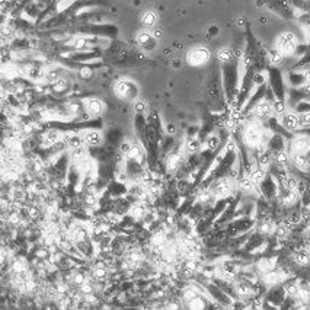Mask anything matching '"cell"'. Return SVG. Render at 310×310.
<instances>
[{
  "mask_svg": "<svg viewBox=\"0 0 310 310\" xmlns=\"http://www.w3.org/2000/svg\"><path fill=\"white\" fill-rule=\"evenodd\" d=\"M127 159L130 162H134L136 165H141L144 162V158H146V153H144V149L141 147L139 143H133L130 147V150L127 151Z\"/></svg>",
  "mask_w": 310,
  "mask_h": 310,
  "instance_id": "obj_11",
  "label": "cell"
},
{
  "mask_svg": "<svg viewBox=\"0 0 310 310\" xmlns=\"http://www.w3.org/2000/svg\"><path fill=\"white\" fill-rule=\"evenodd\" d=\"M219 146H220V137L217 134H211V136L207 137V140H205V149H207V151L213 153V151L219 149Z\"/></svg>",
  "mask_w": 310,
  "mask_h": 310,
  "instance_id": "obj_20",
  "label": "cell"
},
{
  "mask_svg": "<svg viewBox=\"0 0 310 310\" xmlns=\"http://www.w3.org/2000/svg\"><path fill=\"white\" fill-rule=\"evenodd\" d=\"M141 22L144 30H153L158 23V15L154 10H144L141 15Z\"/></svg>",
  "mask_w": 310,
  "mask_h": 310,
  "instance_id": "obj_15",
  "label": "cell"
},
{
  "mask_svg": "<svg viewBox=\"0 0 310 310\" xmlns=\"http://www.w3.org/2000/svg\"><path fill=\"white\" fill-rule=\"evenodd\" d=\"M69 88H70V83H69V80L66 79L64 76H61L57 80H54L50 86L51 92L56 93V95H63Z\"/></svg>",
  "mask_w": 310,
  "mask_h": 310,
  "instance_id": "obj_16",
  "label": "cell"
},
{
  "mask_svg": "<svg viewBox=\"0 0 310 310\" xmlns=\"http://www.w3.org/2000/svg\"><path fill=\"white\" fill-rule=\"evenodd\" d=\"M86 147L88 146H80V147L69 150V159H70L71 165H77L79 162L89 158V151Z\"/></svg>",
  "mask_w": 310,
  "mask_h": 310,
  "instance_id": "obj_13",
  "label": "cell"
},
{
  "mask_svg": "<svg viewBox=\"0 0 310 310\" xmlns=\"http://www.w3.org/2000/svg\"><path fill=\"white\" fill-rule=\"evenodd\" d=\"M280 124L282 128L289 133H296L300 130V117L297 111H287L282 115H280Z\"/></svg>",
  "mask_w": 310,
  "mask_h": 310,
  "instance_id": "obj_8",
  "label": "cell"
},
{
  "mask_svg": "<svg viewBox=\"0 0 310 310\" xmlns=\"http://www.w3.org/2000/svg\"><path fill=\"white\" fill-rule=\"evenodd\" d=\"M80 136H82V139H83V141H85V144L88 146V147H96V146H99L100 143H102V133H100L99 130H82V133H80Z\"/></svg>",
  "mask_w": 310,
  "mask_h": 310,
  "instance_id": "obj_10",
  "label": "cell"
},
{
  "mask_svg": "<svg viewBox=\"0 0 310 310\" xmlns=\"http://www.w3.org/2000/svg\"><path fill=\"white\" fill-rule=\"evenodd\" d=\"M137 42H139V45L144 47V48H150V44L151 45H154L156 38H154V35H153L151 30H144L141 31V32H139V35H137Z\"/></svg>",
  "mask_w": 310,
  "mask_h": 310,
  "instance_id": "obj_14",
  "label": "cell"
},
{
  "mask_svg": "<svg viewBox=\"0 0 310 310\" xmlns=\"http://www.w3.org/2000/svg\"><path fill=\"white\" fill-rule=\"evenodd\" d=\"M300 47V40L293 31H284L275 40V48L282 53L286 57H291L296 54L297 48Z\"/></svg>",
  "mask_w": 310,
  "mask_h": 310,
  "instance_id": "obj_2",
  "label": "cell"
},
{
  "mask_svg": "<svg viewBox=\"0 0 310 310\" xmlns=\"http://www.w3.org/2000/svg\"><path fill=\"white\" fill-rule=\"evenodd\" d=\"M83 111L88 118L98 120L105 112V104L98 98H88L83 100Z\"/></svg>",
  "mask_w": 310,
  "mask_h": 310,
  "instance_id": "obj_5",
  "label": "cell"
},
{
  "mask_svg": "<svg viewBox=\"0 0 310 310\" xmlns=\"http://www.w3.org/2000/svg\"><path fill=\"white\" fill-rule=\"evenodd\" d=\"M133 108H134V111L137 112V114H143L144 111H146V108H147V105H146V102L141 99H136L134 100V105H133Z\"/></svg>",
  "mask_w": 310,
  "mask_h": 310,
  "instance_id": "obj_23",
  "label": "cell"
},
{
  "mask_svg": "<svg viewBox=\"0 0 310 310\" xmlns=\"http://www.w3.org/2000/svg\"><path fill=\"white\" fill-rule=\"evenodd\" d=\"M284 59H286V56L282 53H280L277 48H274V50H271L268 53V61H270V64L272 67H278L281 63L284 61Z\"/></svg>",
  "mask_w": 310,
  "mask_h": 310,
  "instance_id": "obj_18",
  "label": "cell"
},
{
  "mask_svg": "<svg viewBox=\"0 0 310 310\" xmlns=\"http://www.w3.org/2000/svg\"><path fill=\"white\" fill-rule=\"evenodd\" d=\"M182 163H184V156H182V153H180V151L173 150L169 156L166 158L165 166H166L168 172L173 173V172H176V170L179 169L180 166H182Z\"/></svg>",
  "mask_w": 310,
  "mask_h": 310,
  "instance_id": "obj_12",
  "label": "cell"
},
{
  "mask_svg": "<svg viewBox=\"0 0 310 310\" xmlns=\"http://www.w3.org/2000/svg\"><path fill=\"white\" fill-rule=\"evenodd\" d=\"M175 131H176V128H175L173 125H168V133H169V134L175 133Z\"/></svg>",
  "mask_w": 310,
  "mask_h": 310,
  "instance_id": "obj_25",
  "label": "cell"
},
{
  "mask_svg": "<svg viewBox=\"0 0 310 310\" xmlns=\"http://www.w3.org/2000/svg\"><path fill=\"white\" fill-rule=\"evenodd\" d=\"M265 128L262 125V121L256 120V118H250L246 122L245 128H243V133H242V140H243V144L253 150L256 147H260L261 144L265 143ZM267 144V143H265Z\"/></svg>",
  "mask_w": 310,
  "mask_h": 310,
  "instance_id": "obj_1",
  "label": "cell"
},
{
  "mask_svg": "<svg viewBox=\"0 0 310 310\" xmlns=\"http://www.w3.org/2000/svg\"><path fill=\"white\" fill-rule=\"evenodd\" d=\"M249 178L252 179V182L255 184V185H260L262 180L267 178V175H268V170L262 169V168H260V166H253L252 169L249 170Z\"/></svg>",
  "mask_w": 310,
  "mask_h": 310,
  "instance_id": "obj_17",
  "label": "cell"
},
{
  "mask_svg": "<svg viewBox=\"0 0 310 310\" xmlns=\"http://www.w3.org/2000/svg\"><path fill=\"white\" fill-rule=\"evenodd\" d=\"M115 95L124 100H130L137 96V86L131 80H118L114 86Z\"/></svg>",
  "mask_w": 310,
  "mask_h": 310,
  "instance_id": "obj_6",
  "label": "cell"
},
{
  "mask_svg": "<svg viewBox=\"0 0 310 310\" xmlns=\"http://www.w3.org/2000/svg\"><path fill=\"white\" fill-rule=\"evenodd\" d=\"M200 147H201V141L198 140L197 137H191V139L187 140L184 149H185V151H187L188 154H195V153L200 151Z\"/></svg>",
  "mask_w": 310,
  "mask_h": 310,
  "instance_id": "obj_19",
  "label": "cell"
},
{
  "mask_svg": "<svg viewBox=\"0 0 310 310\" xmlns=\"http://www.w3.org/2000/svg\"><path fill=\"white\" fill-rule=\"evenodd\" d=\"M270 85H271V89L274 92V96H275L277 99L286 100L282 77H281V73L277 70V69H272V70L270 71Z\"/></svg>",
  "mask_w": 310,
  "mask_h": 310,
  "instance_id": "obj_9",
  "label": "cell"
},
{
  "mask_svg": "<svg viewBox=\"0 0 310 310\" xmlns=\"http://www.w3.org/2000/svg\"><path fill=\"white\" fill-rule=\"evenodd\" d=\"M306 2H310V0H306Z\"/></svg>",
  "mask_w": 310,
  "mask_h": 310,
  "instance_id": "obj_26",
  "label": "cell"
},
{
  "mask_svg": "<svg viewBox=\"0 0 310 310\" xmlns=\"http://www.w3.org/2000/svg\"><path fill=\"white\" fill-rule=\"evenodd\" d=\"M310 151V136L309 134H296L289 141V153L290 154H307Z\"/></svg>",
  "mask_w": 310,
  "mask_h": 310,
  "instance_id": "obj_3",
  "label": "cell"
},
{
  "mask_svg": "<svg viewBox=\"0 0 310 310\" xmlns=\"http://www.w3.org/2000/svg\"><path fill=\"white\" fill-rule=\"evenodd\" d=\"M211 59V53L205 47H195L187 54V61L192 67H201L207 64Z\"/></svg>",
  "mask_w": 310,
  "mask_h": 310,
  "instance_id": "obj_4",
  "label": "cell"
},
{
  "mask_svg": "<svg viewBox=\"0 0 310 310\" xmlns=\"http://www.w3.org/2000/svg\"><path fill=\"white\" fill-rule=\"evenodd\" d=\"M272 114H274V110H272V100H270L268 98L261 99L249 112L250 117H253V118H256V120H261V121L270 120Z\"/></svg>",
  "mask_w": 310,
  "mask_h": 310,
  "instance_id": "obj_7",
  "label": "cell"
},
{
  "mask_svg": "<svg viewBox=\"0 0 310 310\" xmlns=\"http://www.w3.org/2000/svg\"><path fill=\"white\" fill-rule=\"evenodd\" d=\"M79 74L80 77H83V79H89L90 76L93 74V69L92 67H80Z\"/></svg>",
  "mask_w": 310,
  "mask_h": 310,
  "instance_id": "obj_24",
  "label": "cell"
},
{
  "mask_svg": "<svg viewBox=\"0 0 310 310\" xmlns=\"http://www.w3.org/2000/svg\"><path fill=\"white\" fill-rule=\"evenodd\" d=\"M217 59H219V61H220V63H223V64H227V63H230V61L233 60L231 51L227 50V48H223V50H220L219 53H217Z\"/></svg>",
  "mask_w": 310,
  "mask_h": 310,
  "instance_id": "obj_22",
  "label": "cell"
},
{
  "mask_svg": "<svg viewBox=\"0 0 310 310\" xmlns=\"http://www.w3.org/2000/svg\"><path fill=\"white\" fill-rule=\"evenodd\" d=\"M272 110H274V114L277 115H282L284 112H287V104L284 99H275L272 100Z\"/></svg>",
  "mask_w": 310,
  "mask_h": 310,
  "instance_id": "obj_21",
  "label": "cell"
}]
</instances>
